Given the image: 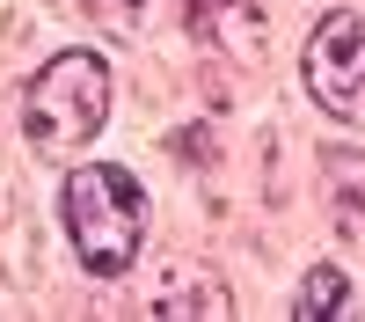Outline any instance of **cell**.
Wrapping results in <instances>:
<instances>
[{
	"instance_id": "cell-1",
	"label": "cell",
	"mask_w": 365,
	"mask_h": 322,
	"mask_svg": "<svg viewBox=\"0 0 365 322\" xmlns=\"http://www.w3.org/2000/svg\"><path fill=\"white\" fill-rule=\"evenodd\" d=\"M110 125V66L96 51H58L44 74L22 88V132L44 161H73Z\"/></svg>"
},
{
	"instance_id": "cell-2",
	"label": "cell",
	"mask_w": 365,
	"mask_h": 322,
	"mask_svg": "<svg viewBox=\"0 0 365 322\" xmlns=\"http://www.w3.org/2000/svg\"><path fill=\"white\" fill-rule=\"evenodd\" d=\"M58 213H66V234H73V249H81V263L96 278H125L132 271V256L146 242V191H139L132 168H117V161L73 168Z\"/></svg>"
},
{
	"instance_id": "cell-3",
	"label": "cell",
	"mask_w": 365,
	"mask_h": 322,
	"mask_svg": "<svg viewBox=\"0 0 365 322\" xmlns=\"http://www.w3.org/2000/svg\"><path fill=\"white\" fill-rule=\"evenodd\" d=\"M299 74H307V96L336 117V125L365 132V22H358L351 8H336V15L314 22Z\"/></svg>"
},
{
	"instance_id": "cell-4",
	"label": "cell",
	"mask_w": 365,
	"mask_h": 322,
	"mask_svg": "<svg viewBox=\"0 0 365 322\" xmlns=\"http://www.w3.org/2000/svg\"><path fill=\"white\" fill-rule=\"evenodd\" d=\"M182 22H190L197 44L227 51L234 66H263L270 29H263V8H256V0H182Z\"/></svg>"
},
{
	"instance_id": "cell-5",
	"label": "cell",
	"mask_w": 365,
	"mask_h": 322,
	"mask_svg": "<svg viewBox=\"0 0 365 322\" xmlns=\"http://www.w3.org/2000/svg\"><path fill=\"white\" fill-rule=\"evenodd\" d=\"M154 315H212V322H220V315H234V301H227V286L220 278H205V271H175V286L168 293H154Z\"/></svg>"
},
{
	"instance_id": "cell-6",
	"label": "cell",
	"mask_w": 365,
	"mask_h": 322,
	"mask_svg": "<svg viewBox=\"0 0 365 322\" xmlns=\"http://www.w3.org/2000/svg\"><path fill=\"white\" fill-rule=\"evenodd\" d=\"M344 308H351V278L336 271V263H314L307 286H299V301H292V315L299 322H329V315H344Z\"/></svg>"
},
{
	"instance_id": "cell-7",
	"label": "cell",
	"mask_w": 365,
	"mask_h": 322,
	"mask_svg": "<svg viewBox=\"0 0 365 322\" xmlns=\"http://www.w3.org/2000/svg\"><path fill=\"white\" fill-rule=\"evenodd\" d=\"M88 15H96L110 37H146L161 15V0H88Z\"/></svg>"
}]
</instances>
